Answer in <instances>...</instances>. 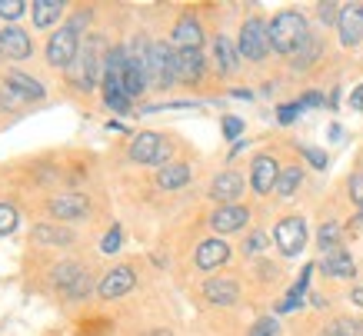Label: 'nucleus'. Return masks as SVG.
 I'll use <instances>...</instances> for the list:
<instances>
[{"label":"nucleus","instance_id":"nucleus-4","mask_svg":"<svg viewBox=\"0 0 363 336\" xmlns=\"http://www.w3.org/2000/svg\"><path fill=\"white\" fill-rule=\"evenodd\" d=\"M80 54V33H74L70 27H60V30L47 40V60L54 67H74V60H77Z\"/></svg>","mask_w":363,"mask_h":336},{"label":"nucleus","instance_id":"nucleus-37","mask_svg":"<svg viewBox=\"0 0 363 336\" xmlns=\"http://www.w3.org/2000/svg\"><path fill=\"white\" fill-rule=\"evenodd\" d=\"M340 11H343V7H337V4H320V21H323V23H337V21H340Z\"/></svg>","mask_w":363,"mask_h":336},{"label":"nucleus","instance_id":"nucleus-10","mask_svg":"<svg viewBox=\"0 0 363 336\" xmlns=\"http://www.w3.org/2000/svg\"><path fill=\"white\" fill-rule=\"evenodd\" d=\"M200 44H203V27L197 17L184 13L174 27V50H200Z\"/></svg>","mask_w":363,"mask_h":336},{"label":"nucleus","instance_id":"nucleus-13","mask_svg":"<svg viewBox=\"0 0 363 336\" xmlns=\"http://www.w3.org/2000/svg\"><path fill=\"white\" fill-rule=\"evenodd\" d=\"M247 220H250V210L247 206H220L213 217H210V227L217 230V233H237V230L247 227Z\"/></svg>","mask_w":363,"mask_h":336},{"label":"nucleus","instance_id":"nucleus-39","mask_svg":"<svg viewBox=\"0 0 363 336\" xmlns=\"http://www.w3.org/2000/svg\"><path fill=\"white\" fill-rule=\"evenodd\" d=\"M303 153H307V160L313 163V167H320V170L327 167V153H320L317 147H303Z\"/></svg>","mask_w":363,"mask_h":336},{"label":"nucleus","instance_id":"nucleus-9","mask_svg":"<svg viewBox=\"0 0 363 336\" xmlns=\"http://www.w3.org/2000/svg\"><path fill=\"white\" fill-rule=\"evenodd\" d=\"M133 283H137V273L130 270V267H113L104 280H100L97 293L104 296V300H113V296H123V293L133 290Z\"/></svg>","mask_w":363,"mask_h":336},{"label":"nucleus","instance_id":"nucleus-21","mask_svg":"<svg viewBox=\"0 0 363 336\" xmlns=\"http://www.w3.org/2000/svg\"><path fill=\"white\" fill-rule=\"evenodd\" d=\"M7 87H11L17 97H23V100H40L44 97V87H40L33 77L21 74V70H11V74H7Z\"/></svg>","mask_w":363,"mask_h":336},{"label":"nucleus","instance_id":"nucleus-3","mask_svg":"<svg viewBox=\"0 0 363 336\" xmlns=\"http://www.w3.org/2000/svg\"><path fill=\"white\" fill-rule=\"evenodd\" d=\"M267 50H270V27H267L260 17H250V21L240 27L237 54L247 57V60H264Z\"/></svg>","mask_w":363,"mask_h":336},{"label":"nucleus","instance_id":"nucleus-27","mask_svg":"<svg viewBox=\"0 0 363 336\" xmlns=\"http://www.w3.org/2000/svg\"><path fill=\"white\" fill-rule=\"evenodd\" d=\"M17 227V210L11 203H0V237H7Z\"/></svg>","mask_w":363,"mask_h":336},{"label":"nucleus","instance_id":"nucleus-18","mask_svg":"<svg viewBox=\"0 0 363 336\" xmlns=\"http://www.w3.org/2000/svg\"><path fill=\"white\" fill-rule=\"evenodd\" d=\"M203 296L217 306H230V303H237L240 290H237V280H217L213 276V280L203 283Z\"/></svg>","mask_w":363,"mask_h":336},{"label":"nucleus","instance_id":"nucleus-15","mask_svg":"<svg viewBox=\"0 0 363 336\" xmlns=\"http://www.w3.org/2000/svg\"><path fill=\"white\" fill-rule=\"evenodd\" d=\"M227 260H230V247H227L223 240H203V243L197 247V257H194V263H197L200 270L223 267Z\"/></svg>","mask_w":363,"mask_h":336},{"label":"nucleus","instance_id":"nucleus-36","mask_svg":"<svg viewBox=\"0 0 363 336\" xmlns=\"http://www.w3.org/2000/svg\"><path fill=\"white\" fill-rule=\"evenodd\" d=\"M243 133V120L240 117H223V137H240Z\"/></svg>","mask_w":363,"mask_h":336},{"label":"nucleus","instance_id":"nucleus-26","mask_svg":"<svg viewBox=\"0 0 363 336\" xmlns=\"http://www.w3.org/2000/svg\"><path fill=\"white\" fill-rule=\"evenodd\" d=\"M300 180H303L300 167H286V170H280V180H277V194H280V196H290V194H294V190L300 186Z\"/></svg>","mask_w":363,"mask_h":336},{"label":"nucleus","instance_id":"nucleus-8","mask_svg":"<svg viewBox=\"0 0 363 336\" xmlns=\"http://www.w3.org/2000/svg\"><path fill=\"white\" fill-rule=\"evenodd\" d=\"M54 283L67 293V296H87V290H90L87 270H80V267H74V263H64V267H57Z\"/></svg>","mask_w":363,"mask_h":336},{"label":"nucleus","instance_id":"nucleus-28","mask_svg":"<svg viewBox=\"0 0 363 336\" xmlns=\"http://www.w3.org/2000/svg\"><path fill=\"white\" fill-rule=\"evenodd\" d=\"M280 333V326H277L274 316H264V320H257V323L250 326V333L247 336H277Z\"/></svg>","mask_w":363,"mask_h":336},{"label":"nucleus","instance_id":"nucleus-38","mask_svg":"<svg viewBox=\"0 0 363 336\" xmlns=\"http://www.w3.org/2000/svg\"><path fill=\"white\" fill-rule=\"evenodd\" d=\"M87 21H90V11H77L74 17H70V23H67V27H70L74 33H80L84 27H87Z\"/></svg>","mask_w":363,"mask_h":336},{"label":"nucleus","instance_id":"nucleus-24","mask_svg":"<svg viewBox=\"0 0 363 336\" xmlns=\"http://www.w3.org/2000/svg\"><path fill=\"white\" fill-rule=\"evenodd\" d=\"M30 11H33V23H37V27H50V23L60 17L64 4H60V0H37Z\"/></svg>","mask_w":363,"mask_h":336},{"label":"nucleus","instance_id":"nucleus-20","mask_svg":"<svg viewBox=\"0 0 363 336\" xmlns=\"http://www.w3.org/2000/svg\"><path fill=\"white\" fill-rule=\"evenodd\" d=\"M190 184V167L187 163H167L160 167V174H157V186L160 190H180V186Z\"/></svg>","mask_w":363,"mask_h":336},{"label":"nucleus","instance_id":"nucleus-31","mask_svg":"<svg viewBox=\"0 0 363 336\" xmlns=\"http://www.w3.org/2000/svg\"><path fill=\"white\" fill-rule=\"evenodd\" d=\"M337 240H340V227H337V223H323V227H320V247L323 250H330Z\"/></svg>","mask_w":363,"mask_h":336},{"label":"nucleus","instance_id":"nucleus-6","mask_svg":"<svg viewBox=\"0 0 363 336\" xmlns=\"http://www.w3.org/2000/svg\"><path fill=\"white\" fill-rule=\"evenodd\" d=\"M167 157H170V147H167L164 137H157V133L143 130L133 137L130 143V160L137 163H164L167 167Z\"/></svg>","mask_w":363,"mask_h":336},{"label":"nucleus","instance_id":"nucleus-11","mask_svg":"<svg viewBox=\"0 0 363 336\" xmlns=\"http://www.w3.org/2000/svg\"><path fill=\"white\" fill-rule=\"evenodd\" d=\"M277 180H280V167H277L274 157H257L250 170V186L257 194H270L277 190Z\"/></svg>","mask_w":363,"mask_h":336},{"label":"nucleus","instance_id":"nucleus-17","mask_svg":"<svg viewBox=\"0 0 363 336\" xmlns=\"http://www.w3.org/2000/svg\"><path fill=\"white\" fill-rule=\"evenodd\" d=\"M200 77H203V57H200V50H177V80L197 84Z\"/></svg>","mask_w":363,"mask_h":336},{"label":"nucleus","instance_id":"nucleus-23","mask_svg":"<svg viewBox=\"0 0 363 336\" xmlns=\"http://www.w3.org/2000/svg\"><path fill=\"white\" fill-rule=\"evenodd\" d=\"M213 57H217V67H220V74H233V70H237V47L230 44V40H227V37H217V40H213Z\"/></svg>","mask_w":363,"mask_h":336},{"label":"nucleus","instance_id":"nucleus-32","mask_svg":"<svg viewBox=\"0 0 363 336\" xmlns=\"http://www.w3.org/2000/svg\"><path fill=\"white\" fill-rule=\"evenodd\" d=\"M121 240H123L121 227H113L111 233H107V237L100 240V250H104V253H117V250H121Z\"/></svg>","mask_w":363,"mask_h":336},{"label":"nucleus","instance_id":"nucleus-40","mask_svg":"<svg viewBox=\"0 0 363 336\" xmlns=\"http://www.w3.org/2000/svg\"><path fill=\"white\" fill-rule=\"evenodd\" d=\"M297 103H300V110H303V107H320V103H323V94L310 90V94H303V97H300Z\"/></svg>","mask_w":363,"mask_h":336},{"label":"nucleus","instance_id":"nucleus-1","mask_svg":"<svg viewBox=\"0 0 363 336\" xmlns=\"http://www.w3.org/2000/svg\"><path fill=\"white\" fill-rule=\"evenodd\" d=\"M307 40H310L307 21H303L300 13L284 11V13H277L274 21H270V50H277V54L294 57L300 47L307 44Z\"/></svg>","mask_w":363,"mask_h":336},{"label":"nucleus","instance_id":"nucleus-30","mask_svg":"<svg viewBox=\"0 0 363 336\" xmlns=\"http://www.w3.org/2000/svg\"><path fill=\"white\" fill-rule=\"evenodd\" d=\"M23 7H27L23 0H0V17H4V21H17L23 13Z\"/></svg>","mask_w":363,"mask_h":336},{"label":"nucleus","instance_id":"nucleus-12","mask_svg":"<svg viewBox=\"0 0 363 336\" xmlns=\"http://www.w3.org/2000/svg\"><path fill=\"white\" fill-rule=\"evenodd\" d=\"M100 44H104L100 37H94V40H87V44H84V74L77 77L84 87H94V84H97V77L104 74V67H107V57L100 60V54H104V47H100Z\"/></svg>","mask_w":363,"mask_h":336},{"label":"nucleus","instance_id":"nucleus-22","mask_svg":"<svg viewBox=\"0 0 363 336\" xmlns=\"http://www.w3.org/2000/svg\"><path fill=\"white\" fill-rule=\"evenodd\" d=\"M320 270L327 273V276H353V273H357V263H353L350 253H343V250H333L330 257H323Z\"/></svg>","mask_w":363,"mask_h":336},{"label":"nucleus","instance_id":"nucleus-14","mask_svg":"<svg viewBox=\"0 0 363 336\" xmlns=\"http://www.w3.org/2000/svg\"><path fill=\"white\" fill-rule=\"evenodd\" d=\"M0 50L11 60H27L33 54V44L21 27H7V30H0Z\"/></svg>","mask_w":363,"mask_h":336},{"label":"nucleus","instance_id":"nucleus-16","mask_svg":"<svg viewBox=\"0 0 363 336\" xmlns=\"http://www.w3.org/2000/svg\"><path fill=\"white\" fill-rule=\"evenodd\" d=\"M240 194H243V177L233 174V170L220 174L217 180H213V184H210V196H213L217 203H223V206H230Z\"/></svg>","mask_w":363,"mask_h":336},{"label":"nucleus","instance_id":"nucleus-41","mask_svg":"<svg viewBox=\"0 0 363 336\" xmlns=\"http://www.w3.org/2000/svg\"><path fill=\"white\" fill-rule=\"evenodd\" d=\"M264 243H267V237H264V233H253V237L247 240V247H243V253H257V250L264 247Z\"/></svg>","mask_w":363,"mask_h":336},{"label":"nucleus","instance_id":"nucleus-2","mask_svg":"<svg viewBox=\"0 0 363 336\" xmlns=\"http://www.w3.org/2000/svg\"><path fill=\"white\" fill-rule=\"evenodd\" d=\"M174 80H177V50L170 44H150V50H147V84L164 90Z\"/></svg>","mask_w":363,"mask_h":336},{"label":"nucleus","instance_id":"nucleus-35","mask_svg":"<svg viewBox=\"0 0 363 336\" xmlns=\"http://www.w3.org/2000/svg\"><path fill=\"white\" fill-rule=\"evenodd\" d=\"M297 117H300V103H284V107L277 110V120H280V123H294Z\"/></svg>","mask_w":363,"mask_h":336},{"label":"nucleus","instance_id":"nucleus-7","mask_svg":"<svg viewBox=\"0 0 363 336\" xmlns=\"http://www.w3.org/2000/svg\"><path fill=\"white\" fill-rule=\"evenodd\" d=\"M337 30H340V44L353 47L363 40V4H347L340 11V21H337Z\"/></svg>","mask_w":363,"mask_h":336},{"label":"nucleus","instance_id":"nucleus-33","mask_svg":"<svg viewBox=\"0 0 363 336\" xmlns=\"http://www.w3.org/2000/svg\"><path fill=\"white\" fill-rule=\"evenodd\" d=\"M50 230L54 227H37L33 230V237L37 240H57V243H70V233H64V230H60V233H50Z\"/></svg>","mask_w":363,"mask_h":336},{"label":"nucleus","instance_id":"nucleus-29","mask_svg":"<svg viewBox=\"0 0 363 336\" xmlns=\"http://www.w3.org/2000/svg\"><path fill=\"white\" fill-rule=\"evenodd\" d=\"M313 54H317V40L310 37L307 44H303V47L297 50V54H294V67H297V70H300V67H307L310 60H313Z\"/></svg>","mask_w":363,"mask_h":336},{"label":"nucleus","instance_id":"nucleus-19","mask_svg":"<svg viewBox=\"0 0 363 336\" xmlns=\"http://www.w3.org/2000/svg\"><path fill=\"white\" fill-rule=\"evenodd\" d=\"M47 206H50V213L57 220H77L87 213V200L84 196H54Z\"/></svg>","mask_w":363,"mask_h":336},{"label":"nucleus","instance_id":"nucleus-34","mask_svg":"<svg viewBox=\"0 0 363 336\" xmlns=\"http://www.w3.org/2000/svg\"><path fill=\"white\" fill-rule=\"evenodd\" d=\"M350 200L363 210V174H353L350 177Z\"/></svg>","mask_w":363,"mask_h":336},{"label":"nucleus","instance_id":"nucleus-43","mask_svg":"<svg viewBox=\"0 0 363 336\" xmlns=\"http://www.w3.org/2000/svg\"><path fill=\"white\" fill-rule=\"evenodd\" d=\"M350 300H353V303H357V306H363V283H360V286H357V290L350 293Z\"/></svg>","mask_w":363,"mask_h":336},{"label":"nucleus","instance_id":"nucleus-25","mask_svg":"<svg viewBox=\"0 0 363 336\" xmlns=\"http://www.w3.org/2000/svg\"><path fill=\"white\" fill-rule=\"evenodd\" d=\"M320 336H363V323L360 320H333Z\"/></svg>","mask_w":363,"mask_h":336},{"label":"nucleus","instance_id":"nucleus-5","mask_svg":"<svg viewBox=\"0 0 363 336\" xmlns=\"http://www.w3.org/2000/svg\"><path fill=\"white\" fill-rule=\"evenodd\" d=\"M274 240H277V247H280L284 257H297V253H303V247H307V223H303V217L280 220L277 230H274Z\"/></svg>","mask_w":363,"mask_h":336},{"label":"nucleus","instance_id":"nucleus-42","mask_svg":"<svg viewBox=\"0 0 363 336\" xmlns=\"http://www.w3.org/2000/svg\"><path fill=\"white\" fill-rule=\"evenodd\" d=\"M350 107H353V110H363V87H357V90L350 94Z\"/></svg>","mask_w":363,"mask_h":336},{"label":"nucleus","instance_id":"nucleus-44","mask_svg":"<svg viewBox=\"0 0 363 336\" xmlns=\"http://www.w3.org/2000/svg\"><path fill=\"white\" fill-rule=\"evenodd\" d=\"M230 97H237V100H250V90H233Z\"/></svg>","mask_w":363,"mask_h":336}]
</instances>
